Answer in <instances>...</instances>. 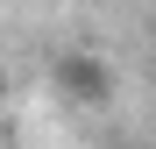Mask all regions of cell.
I'll list each match as a JSON object with an SVG mask.
<instances>
[{
  "label": "cell",
  "mask_w": 156,
  "mask_h": 149,
  "mask_svg": "<svg viewBox=\"0 0 156 149\" xmlns=\"http://www.w3.org/2000/svg\"><path fill=\"white\" fill-rule=\"evenodd\" d=\"M50 78H57L64 99H78V107H92V114L114 99V71H107V57H99V50H64V57L50 64Z\"/></svg>",
  "instance_id": "1"
},
{
  "label": "cell",
  "mask_w": 156,
  "mask_h": 149,
  "mask_svg": "<svg viewBox=\"0 0 156 149\" xmlns=\"http://www.w3.org/2000/svg\"><path fill=\"white\" fill-rule=\"evenodd\" d=\"M0 99H7V71H0Z\"/></svg>",
  "instance_id": "2"
}]
</instances>
